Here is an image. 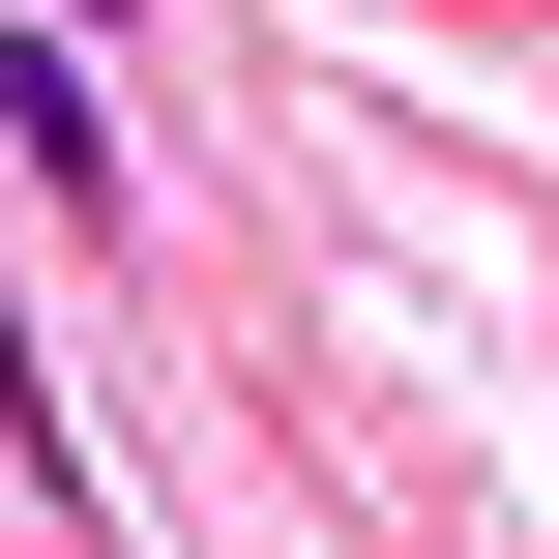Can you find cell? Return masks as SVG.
Masks as SVG:
<instances>
[{"label":"cell","mask_w":559,"mask_h":559,"mask_svg":"<svg viewBox=\"0 0 559 559\" xmlns=\"http://www.w3.org/2000/svg\"><path fill=\"white\" fill-rule=\"evenodd\" d=\"M0 147H29V206H88V236L147 206V177H118V88H88L59 29H0Z\"/></svg>","instance_id":"1"}]
</instances>
